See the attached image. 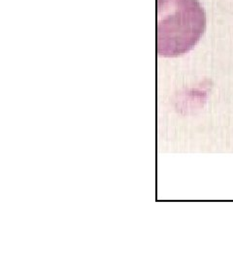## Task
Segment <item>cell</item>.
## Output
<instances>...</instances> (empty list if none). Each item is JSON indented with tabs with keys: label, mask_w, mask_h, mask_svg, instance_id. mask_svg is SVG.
Wrapping results in <instances>:
<instances>
[{
	"label": "cell",
	"mask_w": 233,
	"mask_h": 262,
	"mask_svg": "<svg viewBox=\"0 0 233 262\" xmlns=\"http://www.w3.org/2000/svg\"><path fill=\"white\" fill-rule=\"evenodd\" d=\"M206 14L198 0H158V53L185 55L204 34Z\"/></svg>",
	"instance_id": "6da1fadb"
}]
</instances>
